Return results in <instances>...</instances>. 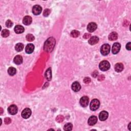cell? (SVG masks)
<instances>
[{
  "instance_id": "603a6c76",
  "label": "cell",
  "mask_w": 131,
  "mask_h": 131,
  "mask_svg": "<svg viewBox=\"0 0 131 131\" xmlns=\"http://www.w3.org/2000/svg\"><path fill=\"white\" fill-rule=\"evenodd\" d=\"M17 70L14 67H10L8 69V73L10 76H14L16 74Z\"/></svg>"
},
{
  "instance_id": "e575fe53",
  "label": "cell",
  "mask_w": 131,
  "mask_h": 131,
  "mask_svg": "<svg viewBox=\"0 0 131 131\" xmlns=\"http://www.w3.org/2000/svg\"><path fill=\"white\" fill-rule=\"evenodd\" d=\"M104 79V75H100L99 76L98 79V81H103Z\"/></svg>"
},
{
  "instance_id": "277c9868",
  "label": "cell",
  "mask_w": 131,
  "mask_h": 131,
  "mask_svg": "<svg viewBox=\"0 0 131 131\" xmlns=\"http://www.w3.org/2000/svg\"><path fill=\"white\" fill-rule=\"evenodd\" d=\"M100 105V102L98 99H93L90 105V110L94 111L97 110L98 108L99 107Z\"/></svg>"
},
{
  "instance_id": "4dcf8cb0",
  "label": "cell",
  "mask_w": 131,
  "mask_h": 131,
  "mask_svg": "<svg viewBox=\"0 0 131 131\" xmlns=\"http://www.w3.org/2000/svg\"><path fill=\"white\" fill-rule=\"evenodd\" d=\"M11 122V120L10 118H6L4 119V122L6 124L10 123Z\"/></svg>"
},
{
  "instance_id": "6da1fadb",
  "label": "cell",
  "mask_w": 131,
  "mask_h": 131,
  "mask_svg": "<svg viewBox=\"0 0 131 131\" xmlns=\"http://www.w3.org/2000/svg\"><path fill=\"white\" fill-rule=\"evenodd\" d=\"M56 43L55 39L53 37H50L48 39L44 44V49L47 52L52 51Z\"/></svg>"
},
{
  "instance_id": "7c38bea8",
  "label": "cell",
  "mask_w": 131,
  "mask_h": 131,
  "mask_svg": "<svg viewBox=\"0 0 131 131\" xmlns=\"http://www.w3.org/2000/svg\"><path fill=\"white\" fill-rule=\"evenodd\" d=\"M108 116V114L107 111H102L100 113L99 115V118L101 121H105L106 120Z\"/></svg>"
},
{
  "instance_id": "d6a6232c",
  "label": "cell",
  "mask_w": 131,
  "mask_h": 131,
  "mask_svg": "<svg viewBox=\"0 0 131 131\" xmlns=\"http://www.w3.org/2000/svg\"><path fill=\"white\" fill-rule=\"evenodd\" d=\"M91 36V34L90 33H86L84 34V38L85 39H87L88 38H89Z\"/></svg>"
},
{
  "instance_id": "4fadbf2b",
  "label": "cell",
  "mask_w": 131,
  "mask_h": 131,
  "mask_svg": "<svg viewBox=\"0 0 131 131\" xmlns=\"http://www.w3.org/2000/svg\"><path fill=\"white\" fill-rule=\"evenodd\" d=\"M97 122V118L95 116H91L88 119V124L90 126H94Z\"/></svg>"
},
{
  "instance_id": "1f68e13d",
  "label": "cell",
  "mask_w": 131,
  "mask_h": 131,
  "mask_svg": "<svg viewBox=\"0 0 131 131\" xmlns=\"http://www.w3.org/2000/svg\"><path fill=\"white\" fill-rule=\"evenodd\" d=\"M84 82L85 84H89V83H90L91 82V79L88 77H86L84 79Z\"/></svg>"
},
{
  "instance_id": "cb8c5ba5",
  "label": "cell",
  "mask_w": 131,
  "mask_h": 131,
  "mask_svg": "<svg viewBox=\"0 0 131 131\" xmlns=\"http://www.w3.org/2000/svg\"><path fill=\"white\" fill-rule=\"evenodd\" d=\"M73 125L71 123H68L66 124L63 127V130L65 131H71L72 130Z\"/></svg>"
},
{
  "instance_id": "2e32d148",
  "label": "cell",
  "mask_w": 131,
  "mask_h": 131,
  "mask_svg": "<svg viewBox=\"0 0 131 131\" xmlns=\"http://www.w3.org/2000/svg\"><path fill=\"white\" fill-rule=\"evenodd\" d=\"M45 76L46 78L48 80V81H50L52 79V71L51 68H48L45 73Z\"/></svg>"
},
{
  "instance_id": "52a82bcc",
  "label": "cell",
  "mask_w": 131,
  "mask_h": 131,
  "mask_svg": "<svg viewBox=\"0 0 131 131\" xmlns=\"http://www.w3.org/2000/svg\"><path fill=\"white\" fill-rule=\"evenodd\" d=\"M121 45L119 43H115L113 44L112 47V52L113 54H116L118 52H119L120 50Z\"/></svg>"
},
{
  "instance_id": "30bf717a",
  "label": "cell",
  "mask_w": 131,
  "mask_h": 131,
  "mask_svg": "<svg viewBox=\"0 0 131 131\" xmlns=\"http://www.w3.org/2000/svg\"><path fill=\"white\" fill-rule=\"evenodd\" d=\"M97 28V24L95 23H93V22H92V23H90L88 24L87 26V30L89 32H94L96 30Z\"/></svg>"
},
{
  "instance_id": "ba28073f",
  "label": "cell",
  "mask_w": 131,
  "mask_h": 131,
  "mask_svg": "<svg viewBox=\"0 0 131 131\" xmlns=\"http://www.w3.org/2000/svg\"><path fill=\"white\" fill-rule=\"evenodd\" d=\"M89 99L87 96H83L80 99V104L82 107H86L89 104Z\"/></svg>"
},
{
  "instance_id": "484cf974",
  "label": "cell",
  "mask_w": 131,
  "mask_h": 131,
  "mask_svg": "<svg viewBox=\"0 0 131 131\" xmlns=\"http://www.w3.org/2000/svg\"><path fill=\"white\" fill-rule=\"evenodd\" d=\"M80 33L77 30H73L71 32V36L73 37H77L79 36Z\"/></svg>"
},
{
  "instance_id": "3957f363",
  "label": "cell",
  "mask_w": 131,
  "mask_h": 131,
  "mask_svg": "<svg viewBox=\"0 0 131 131\" xmlns=\"http://www.w3.org/2000/svg\"><path fill=\"white\" fill-rule=\"evenodd\" d=\"M99 69L103 71H106L110 68V64L108 62L107 60H103L99 65Z\"/></svg>"
},
{
  "instance_id": "44dd1931",
  "label": "cell",
  "mask_w": 131,
  "mask_h": 131,
  "mask_svg": "<svg viewBox=\"0 0 131 131\" xmlns=\"http://www.w3.org/2000/svg\"><path fill=\"white\" fill-rule=\"evenodd\" d=\"M108 38V40L111 41H115L118 38V34L116 32H112L111 33L109 34Z\"/></svg>"
},
{
  "instance_id": "7402d4cb",
  "label": "cell",
  "mask_w": 131,
  "mask_h": 131,
  "mask_svg": "<svg viewBox=\"0 0 131 131\" xmlns=\"http://www.w3.org/2000/svg\"><path fill=\"white\" fill-rule=\"evenodd\" d=\"M24 45L22 43H18L15 45V49L18 52H21L24 49Z\"/></svg>"
},
{
  "instance_id": "5bb4252c",
  "label": "cell",
  "mask_w": 131,
  "mask_h": 131,
  "mask_svg": "<svg viewBox=\"0 0 131 131\" xmlns=\"http://www.w3.org/2000/svg\"><path fill=\"white\" fill-rule=\"evenodd\" d=\"M34 49V46L33 44H28L26 47V48H25V51H26V52L28 54H31L33 52Z\"/></svg>"
},
{
  "instance_id": "9a60e30c",
  "label": "cell",
  "mask_w": 131,
  "mask_h": 131,
  "mask_svg": "<svg viewBox=\"0 0 131 131\" xmlns=\"http://www.w3.org/2000/svg\"><path fill=\"white\" fill-rule=\"evenodd\" d=\"M99 41V39L98 37L96 36H92L91 37L90 40H89L88 43L89 44H90L91 45H94L96 44Z\"/></svg>"
},
{
  "instance_id": "8992f818",
  "label": "cell",
  "mask_w": 131,
  "mask_h": 131,
  "mask_svg": "<svg viewBox=\"0 0 131 131\" xmlns=\"http://www.w3.org/2000/svg\"><path fill=\"white\" fill-rule=\"evenodd\" d=\"M18 107L14 104L11 105L10 107H9L8 108V113L10 115H14L17 114L18 113Z\"/></svg>"
},
{
  "instance_id": "5b68a950",
  "label": "cell",
  "mask_w": 131,
  "mask_h": 131,
  "mask_svg": "<svg viewBox=\"0 0 131 131\" xmlns=\"http://www.w3.org/2000/svg\"><path fill=\"white\" fill-rule=\"evenodd\" d=\"M31 115V111L29 108H26L22 111V116L24 119H27L29 118Z\"/></svg>"
},
{
  "instance_id": "ac0fdd59",
  "label": "cell",
  "mask_w": 131,
  "mask_h": 131,
  "mask_svg": "<svg viewBox=\"0 0 131 131\" xmlns=\"http://www.w3.org/2000/svg\"><path fill=\"white\" fill-rule=\"evenodd\" d=\"M32 18L30 16H26L23 18V23L25 25H29L32 23Z\"/></svg>"
},
{
  "instance_id": "e0dca14e",
  "label": "cell",
  "mask_w": 131,
  "mask_h": 131,
  "mask_svg": "<svg viewBox=\"0 0 131 131\" xmlns=\"http://www.w3.org/2000/svg\"><path fill=\"white\" fill-rule=\"evenodd\" d=\"M14 31L17 34H20L24 32L25 30L23 26H21V25H17L14 27Z\"/></svg>"
},
{
  "instance_id": "4316f807",
  "label": "cell",
  "mask_w": 131,
  "mask_h": 131,
  "mask_svg": "<svg viewBox=\"0 0 131 131\" xmlns=\"http://www.w3.org/2000/svg\"><path fill=\"white\" fill-rule=\"evenodd\" d=\"M34 36L31 34H28L26 36V40L28 41H32L34 40Z\"/></svg>"
},
{
  "instance_id": "f1b7e54d",
  "label": "cell",
  "mask_w": 131,
  "mask_h": 131,
  "mask_svg": "<svg viewBox=\"0 0 131 131\" xmlns=\"http://www.w3.org/2000/svg\"><path fill=\"white\" fill-rule=\"evenodd\" d=\"M12 25H13V23H12V21L10 20H8L6 22V26L8 28H11Z\"/></svg>"
},
{
  "instance_id": "836d02e7",
  "label": "cell",
  "mask_w": 131,
  "mask_h": 131,
  "mask_svg": "<svg viewBox=\"0 0 131 131\" xmlns=\"http://www.w3.org/2000/svg\"><path fill=\"white\" fill-rule=\"evenodd\" d=\"M131 43L129 42L127 43L126 44V49H127L128 50H131Z\"/></svg>"
},
{
  "instance_id": "7a4b0ae2",
  "label": "cell",
  "mask_w": 131,
  "mask_h": 131,
  "mask_svg": "<svg viewBox=\"0 0 131 131\" xmlns=\"http://www.w3.org/2000/svg\"><path fill=\"white\" fill-rule=\"evenodd\" d=\"M110 50H111L110 46L108 44H105L103 45L101 47L100 52L102 55L105 56V55H107L108 54L110 53Z\"/></svg>"
},
{
  "instance_id": "d6986e66",
  "label": "cell",
  "mask_w": 131,
  "mask_h": 131,
  "mask_svg": "<svg viewBox=\"0 0 131 131\" xmlns=\"http://www.w3.org/2000/svg\"><path fill=\"white\" fill-rule=\"evenodd\" d=\"M14 62L16 65H21L23 63V58L21 55H18L14 57Z\"/></svg>"
},
{
  "instance_id": "f546056e",
  "label": "cell",
  "mask_w": 131,
  "mask_h": 131,
  "mask_svg": "<svg viewBox=\"0 0 131 131\" xmlns=\"http://www.w3.org/2000/svg\"><path fill=\"white\" fill-rule=\"evenodd\" d=\"M50 14V10H49V9H45V10H44V12L43 13V15L44 16V17H48Z\"/></svg>"
},
{
  "instance_id": "d590c367",
  "label": "cell",
  "mask_w": 131,
  "mask_h": 131,
  "mask_svg": "<svg viewBox=\"0 0 131 131\" xmlns=\"http://www.w3.org/2000/svg\"><path fill=\"white\" fill-rule=\"evenodd\" d=\"M1 114H2V112H3V110H2V108H1Z\"/></svg>"
},
{
  "instance_id": "83f0119b",
  "label": "cell",
  "mask_w": 131,
  "mask_h": 131,
  "mask_svg": "<svg viewBox=\"0 0 131 131\" xmlns=\"http://www.w3.org/2000/svg\"><path fill=\"white\" fill-rule=\"evenodd\" d=\"M64 119V117L62 115H59L56 118V121L58 122H62Z\"/></svg>"
},
{
  "instance_id": "d4e9b609",
  "label": "cell",
  "mask_w": 131,
  "mask_h": 131,
  "mask_svg": "<svg viewBox=\"0 0 131 131\" xmlns=\"http://www.w3.org/2000/svg\"><path fill=\"white\" fill-rule=\"evenodd\" d=\"M9 34H10V31L7 29H4L2 31L1 35L3 37H7L9 36Z\"/></svg>"
},
{
  "instance_id": "8fae6325",
  "label": "cell",
  "mask_w": 131,
  "mask_h": 131,
  "mask_svg": "<svg viewBox=\"0 0 131 131\" xmlns=\"http://www.w3.org/2000/svg\"><path fill=\"white\" fill-rule=\"evenodd\" d=\"M81 89V86L77 81H75L72 85V89L75 92H78Z\"/></svg>"
},
{
  "instance_id": "ffe728a7",
  "label": "cell",
  "mask_w": 131,
  "mask_h": 131,
  "mask_svg": "<svg viewBox=\"0 0 131 131\" xmlns=\"http://www.w3.org/2000/svg\"><path fill=\"white\" fill-rule=\"evenodd\" d=\"M123 65L121 63H117L115 66V70L117 72H120L123 70Z\"/></svg>"
},
{
  "instance_id": "9c48e42d",
  "label": "cell",
  "mask_w": 131,
  "mask_h": 131,
  "mask_svg": "<svg viewBox=\"0 0 131 131\" xmlns=\"http://www.w3.org/2000/svg\"><path fill=\"white\" fill-rule=\"evenodd\" d=\"M41 11H42V8L40 5H35L32 8V13L34 15H39L41 14Z\"/></svg>"
}]
</instances>
